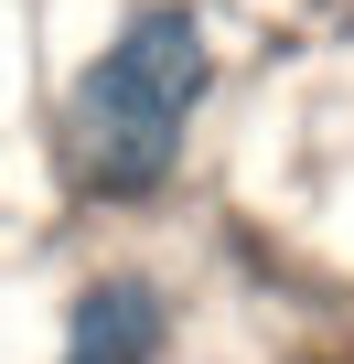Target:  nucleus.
<instances>
[{
	"label": "nucleus",
	"instance_id": "1",
	"mask_svg": "<svg viewBox=\"0 0 354 364\" xmlns=\"http://www.w3.org/2000/svg\"><path fill=\"white\" fill-rule=\"evenodd\" d=\"M204 75H215V54H204V22L183 11V0L129 11L108 33V54L65 97V161H76V182L108 193V204L161 193L172 161H183V118H194Z\"/></svg>",
	"mask_w": 354,
	"mask_h": 364
},
{
	"label": "nucleus",
	"instance_id": "2",
	"mask_svg": "<svg viewBox=\"0 0 354 364\" xmlns=\"http://www.w3.org/2000/svg\"><path fill=\"white\" fill-rule=\"evenodd\" d=\"M172 343V300L150 279H97L65 311V364H161Z\"/></svg>",
	"mask_w": 354,
	"mask_h": 364
}]
</instances>
